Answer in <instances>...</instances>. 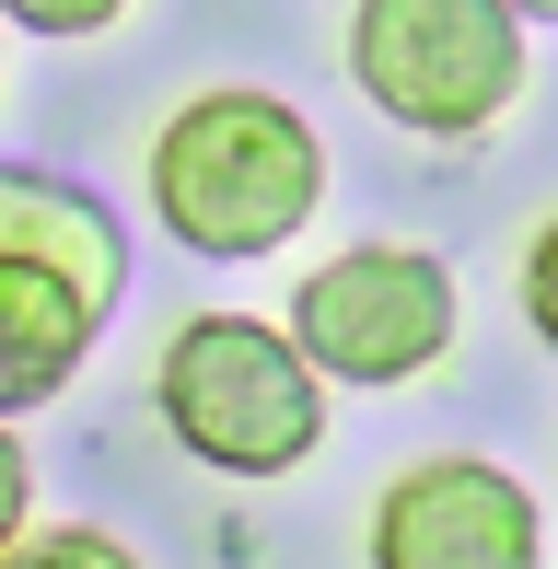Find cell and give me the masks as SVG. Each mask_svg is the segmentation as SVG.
<instances>
[{
    "label": "cell",
    "mask_w": 558,
    "mask_h": 569,
    "mask_svg": "<svg viewBox=\"0 0 558 569\" xmlns=\"http://www.w3.org/2000/svg\"><path fill=\"white\" fill-rule=\"evenodd\" d=\"M151 407L210 477H291L326 442V372L268 315H187L151 360Z\"/></svg>",
    "instance_id": "3"
},
{
    "label": "cell",
    "mask_w": 558,
    "mask_h": 569,
    "mask_svg": "<svg viewBox=\"0 0 558 569\" xmlns=\"http://www.w3.org/2000/svg\"><path fill=\"white\" fill-rule=\"evenodd\" d=\"M524 326H536V338L558 349V221L536 232V244H524Z\"/></svg>",
    "instance_id": "10"
},
{
    "label": "cell",
    "mask_w": 558,
    "mask_h": 569,
    "mask_svg": "<svg viewBox=\"0 0 558 569\" xmlns=\"http://www.w3.org/2000/svg\"><path fill=\"white\" fill-rule=\"evenodd\" d=\"M117 302H129L117 221L59 174H0V419L82 383Z\"/></svg>",
    "instance_id": "2"
},
{
    "label": "cell",
    "mask_w": 558,
    "mask_h": 569,
    "mask_svg": "<svg viewBox=\"0 0 558 569\" xmlns=\"http://www.w3.org/2000/svg\"><path fill=\"white\" fill-rule=\"evenodd\" d=\"M291 338L326 383H361V396H396L419 383L430 360H454L466 338V291L430 244H349L326 256L315 279L291 291Z\"/></svg>",
    "instance_id": "5"
},
{
    "label": "cell",
    "mask_w": 558,
    "mask_h": 569,
    "mask_svg": "<svg viewBox=\"0 0 558 569\" xmlns=\"http://www.w3.org/2000/svg\"><path fill=\"white\" fill-rule=\"evenodd\" d=\"M140 187H151V221L187 256H268L315 221L326 140L302 128V106H279L257 82H221V93H187L151 128Z\"/></svg>",
    "instance_id": "1"
},
{
    "label": "cell",
    "mask_w": 558,
    "mask_h": 569,
    "mask_svg": "<svg viewBox=\"0 0 558 569\" xmlns=\"http://www.w3.org/2000/svg\"><path fill=\"white\" fill-rule=\"evenodd\" d=\"M117 12L129 0H0V23H23V36H106Z\"/></svg>",
    "instance_id": "8"
},
{
    "label": "cell",
    "mask_w": 558,
    "mask_h": 569,
    "mask_svg": "<svg viewBox=\"0 0 558 569\" xmlns=\"http://www.w3.org/2000/svg\"><path fill=\"white\" fill-rule=\"evenodd\" d=\"M349 82L419 140H489L524 106V12L512 0H361Z\"/></svg>",
    "instance_id": "4"
},
{
    "label": "cell",
    "mask_w": 558,
    "mask_h": 569,
    "mask_svg": "<svg viewBox=\"0 0 558 569\" xmlns=\"http://www.w3.org/2000/svg\"><path fill=\"white\" fill-rule=\"evenodd\" d=\"M23 511H36V453H23V442H12V419H0V558L36 535Z\"/></svg>",
    "instance_id": "9"
},
{
    "label": "cell",
    "mask_w": 558,
    "mask_h": 569,
    "mask_svg": "<svg viewBox=\"0 0 558 569\" xmlns=\"http://www.w3.org/2000/svg\"><path fill=\"white\" fill-rule=\"evenodd\" d=\"M372 569H547V511L489 453H419L372 500Z\"/></svg>",
    "instance_id": "6"
},
{
    "label": "cell",
    "mask_w": 558,
    "mask_h": 569,
    "mask_svg": "<svg viewBox=\"0 0 558 569\" xmlns=\"http://www.w3.org/2000/svg\"><path fill=\"white\" fill-rule=\"evenodd\" d=\"M512 12H524V23H558V0H512Z\"/></svg>",
    "instance_id": "11"
},
{
    "label": "cell",
    "mask_w": 558,
    "mask_h": 569,
    "mask_svg": "<svg viewBox=\"0 0 558 569\" xmlns=\"http://www.w3.org/2000/svg\"><path fill=\"white\" fill-rule=\"evenodd\" d=\"M0 569H140V558L117 547V535H93V523H36Z\"/></svg>",
    "instance_id": "7"
}]
</instances>
